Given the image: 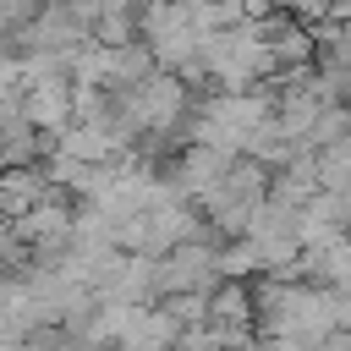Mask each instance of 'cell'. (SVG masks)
I'll use <instances>...</instances> for the list:
<instances>
[{"mask_svg":"<svg viewBox=\"0 0 351 351\" xmlns=\"http://www.w3.org/2000/svg\"><path fill=\"white\" fill-rule=\"evenodd\" d=\"M324 71H329V82H335L340 93H351V38L324 44Z\"/></svg>","mask_w":351,"mask_h":351,"instance_id":"obj_1","label":"cell"}]
</instances>
